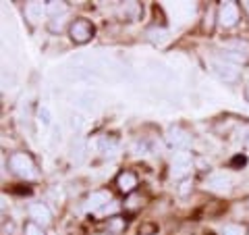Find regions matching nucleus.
Instances as JSON below:
<instances>
[{
    "instance_id": "obj_20",
    "label": "nucleus",
    "mask_w": 249,
    "mask_h": 235,
    "mask_svg": "<svg viewBox=\"0 0 249 235\" xmlns=\"http://www.w3.org/2000/svg\"><path fill=\"white\" fill-rule=\"evenodd\" d=\"M137 202H139L137 198H131V200H129V208H135V206H137Z\"/></svg>"
},
{
    "instance_id": "obj_6",
    "label": "nucleus",
    "mask_w": 249,
    "mask_h": 235,
    "mask_svg": "<svg viewBox=\"0 0 249 235\" xmlns=\"http://www.w3.org/2000/svg\"><path fill=\"white\" fill-rule=\"evenodd\" d=\"M214 71H216V75L220 77V79H224V81H235L237 77H239L237 67L231 65V62H224V60H216V62H214Z\"/></svg>"
},
{
    "instance_id": "obj_4",
    "label": "nucleus",
    "mask_w": 249,
    "mask_h": 235,
    "mask_svg": "<svg viewBox=\"0 0 249 235\" xmlns=\"http://www.w3.org/2000/svg\"><path fill=\"white\" fill-rule=\"evenodd\" d=\"M239 21V6L237 2H222L218 9V23L222 27H232Z\"/></svg>"
},
{
    "instance_id": "obj_2",
    "label": "nucleus",
    "mask_w": 249,
    "mask_h": 235,
    "mask_svg": "<svg viewBox=\"0 0 249 235\" xmlns=\"http://www.w3.org/2000/svg\"><path fill=\"white\" fill-rule=\"evenodd\" d=\"M69 36L75 44H85L93 38V25L88 19H75L69 27Z\"/></svg>"
},
{
    "instance_id": "obj_10",
    "label": "nucleus",
    "mask_w": 249,
    "mask_h": 235,
    "mask_svg": "<svg viewBox=\"0 0 249 235\" xmlns=\"http://www.w3.org/2000/svg\"><path fill=\"white\" fill-rule=\"evenodd\" d=\"M116 185H119V190L123 194H131L135 190V185H137V179H135V175L131 173V171H123V173L116 177Z\"/></svg>"
},
{
    "instance_id": "obj_21",
    "label": "nucleus",
    "mask_w": 249,
    "mask_h": 235,
    "mask_svg": "<svg viewBox=\"0 0 249 235\" xmlns=\"http://www.w3.org/2000/svg\"><path fill=\"white\" fill-rule=\"evenodd\" d=\"M189 187H191V183H183V190H181V192L187 194V192H189Z\"/></svg>"
},
{
    "instance_id": "obj_15",
    "label": "nucleus",
    "mask_w": 249,
    "mask_h": 235,
    "mask_svg": "<svg viewBox=\"0 0 249 235\" xmlns=\"http://www.w3.org/2000/svg\"><path fill=\"white\" fill-rule=\"evenodd\" d=\"M46 6H48V13H52V15H62L67 11L65 2H46Z\"/></svg>"
},
{
    "instance_id": "obj_22",
    "label": "nucleus",
    "mask_w": 249,
    "mask_h": 235,
    "mask_svg": "<svg viewBox=\"0 0 249 235\" xmlns=\"http://www.w3.org/2000/svg\"><path fill=\"white\" fill-rule=\"evenodd\" d=\"M245 6H247V9H249V2H245Z\"/></svg>"
},
{
    "instance_id": "obj_14",
    "label": "nucleus",
    "mask_w": 249,
    "mask_h": 235,
    "mask_svg": "<svg viewBox=\"0 0 249 235\" xmlns=\"http://www.w3.org/2000/svg\"><path fill=\"white\" fill-rule=\"evenodd\" d=\"M222 59H224V62H245L247 60V54H241V52H224L222 54Z\"/></svg>"
},
{
    "instance_id": "obj_17",
    "label": "nucleus",
    "mask_w": 249,
    "mask_h": 235,
    "mask_svg": "<svg viewBox=\"0 0 249 235\" xmlns=\"http://www.w3.org/2000/svg\"><path fill=\"white\" fill-rule=\"evenodd\" d=\"M25 235H44V231H42V227H40V225L27 223V225H25Z\"/></svg>"
},
{
    "instance_id": "obj_1",
    "label": "nucleus",
    "mask_w": 249,
    "mask_h": 235,
    "mask_svg": "<svg viewBox=\"0 0 249 235\" xmlns=\"http://www.w3.org/2000/svg\"><path fill=\"white\" fill-rule=\"evenodd\" d=\"M11 171L13 173H17L19 177L23 179H31V177H36V164L34 160H31V156L25 154V152H15L11 156Z\"/></svg>"
},
{
    "instance_id": "obj_5",
    "label": "nucleus",
    "mask_w": 249,
    "mask_h": 235,
    "mask_svg": "<svg viewBox=\"0 0 249 235\" xmlns=\"http://www.w3.org/2000/svg\"><path fill=\"white\" fill-rule=\"evenodd\" d=\"M231 177L227 173H214V175H210L208 177V181L206 185L210 187L212 192H229L231 190Z\"/></svg>"
},
{
    "instance_id": "obj_9",
    "label": "nucleus",
    "mask_w": 249,
    "mask_h": 235,
    "mask_svg": "<svg viewBox=\"0 0 249 235\" xmlns=\"http://www.w3.org/2000/svg\"><path fill=\"white\" fill-rule=\"evenodd\" d=\"M166 139H168L170 146H175V148H185L187 144H189V133H187L185 129H181V127H170Z\"/></svg>"
},
{
    "instance_id": "obj_18",
    "label": "nucleus",
    "mask_w": 249,
    "mask_h": 235,
    "mask_svg": "<svg viewBox=\"0 0 249 235\" xmlns=\"http://www.w3.org/2000/svg\"><path fill=\"white\" fill-rule=\"evenodd\" d=\"M40 121L46 125V127H48V125H50V121H52V115H50V108H48V106H42V108H40Z\"/></svg>"
},
{
    "instance_id": "obj_3",
    "label": "nucleus",
    "mask_w": 249,
    "mask_h": 235,
    "mask_svg": "<svg viewBox=\"0 0 249 235\" xmlns=\"http://www.w3.org/2000/svg\"><path fill=\"white\" fill-rule=\"evenodd\" d=\"M191 171V154L189 152H177L173 156V162H170V175L175 179H181Z\"/></svg>"
},
{
    "instance_id": "obj_16",
    "label": "nucleus",
    "mask_w": 249,
    "mask_h": 235,
    "mask_svg": "<svg viewBox=\"0 0 249 235\" xmlns=\"http://www.w3.org/2000/svg\"><path fill=\"white\" fill-rule=\"evenodd\" d=\"M108 227H110L112 231H121L124 227V221L121 216H112V218H108Z\"/></svg>"
},
{
    "instance_id": "obj_13",
    "label": "nucleus",
    "mask_w": 249,
    "mask_h": 235,
    "mask_svg": "<svg viewBox=\"0 0 249 235\" xmlns=\"http://www.w3.org/2000/svg\"><path fill=\"white\" fill-rule=\"evenodd\" d=\"M147 38L154 42V44H160V42H164L166 40V31L164 29H158V27H152V29H147Z\"/></svg>"
},
{
    "instance_id": "obj_7",
    "label": "nucleus",
    "mask_w": 249,
    "mask_h": 235,
    "mask_svg": "<svg viewBox=\"0 0 249 235\" xmlns=\"http://www.w3.org/2000/svg\"><path fill=\"white\" fill-rule=\"evenodd\" d=\"M29 216H31V221H34L36 225H50L52 221V215H50V210L46 208L44 204H31L29 206Z\"/></svg>"
},
{
    "instance_id": "obj_12",
    "label": "nucleus",
    "mask_w": 249,
    "mask_h": 235,
    "mask_svg": "<svg viewBox=\"0 0 249 235\" xmlns=\"http://www.w3.org/2000/svg\"><path fill=\"white\" fill-rule=\"evenodd\" d=\"M220 235H247V227L239 223H229L220 229Z\"/></svg>"
},
{
    "instance_id": "obj_8",
    "label": "nucleus",
    "mask_w": 249,
    "mask_h": 235,
    "mask_svg": "<svg viewBox=\"0 0 249 235\" xmlns=\"http://www.w3.org/2000/svg\"><path fill=\"white\" fill-rule=\"evenodd\" d=\"M108 202H110V194H108V192H104V190L91 192L88 196V204H85V208H88V210H100V208H104Z\"/></svg>"
},
{
    "instance_id": "obj_19",
    "label": "nucleus",
    "mask_w": 249,
    "mask_h": 235,
    "mask_svg": "<svg viewBox=\"0 0 249 235\" xmlns=\"http://www.w3.org/2000/svg\"><path fill=\"white\" fill-rule=\"evenodd\" d=\"M152 233H156V227H154V225L139 227V235H152Z\"/></svg>"
},
{
    "instance_id": "obj_11",
    "label": "nucleus",
    "mask_w": 249,
    "mask_h": 235,
    "mask_svg": "<svg viewBox=\"0 0 249 235\" xmlns=\"http://www.w3.org/2000/svg\"><path fill=\"white\" fill-rule=\"evenodd\" d=\"M48 11V6L46 4H42V2H29L27 6H25V15H27V19L31 21V23H37L42 17H44V13Z\"/></svg>"
}]
</instances>
